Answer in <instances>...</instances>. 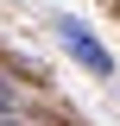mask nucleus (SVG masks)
<instances>
[{
  "mask_svg": "<svg viewBox=\"0 0 120 126\" xmlns=\"http://www.w3.org/2000/svg\"><path fill=\"white\" fill-rule=\"evenodd\" d=\"M57 38L70 44V57L82 63V69H95V76H114V57H107L101 38H89V25L82 19H57Z\"/></svg>",
  "mask_w": 120,
  "mask_h": 126,
  "instance_id": "1",
  "label": "nucleus"
}]
</instances>
